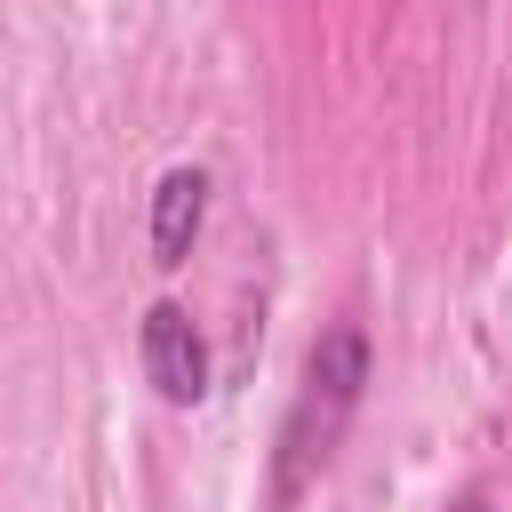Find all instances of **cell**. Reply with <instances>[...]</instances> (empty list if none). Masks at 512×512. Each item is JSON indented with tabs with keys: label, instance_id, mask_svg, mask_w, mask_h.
Wrapping results in <instances>:
<instances>
[{
	"label": "cell",
	"instance_id": "obj_1",
	"mask_svg": "<svg viewBox=\"0 0 512 512\" xmlns=\"http://www.w3.org/2000/svg\"><path fill=\"white\" fill-rule=\"evenodd\" d=\"M360 384H368V344H360V328H328V336L312 344L304 392H296V408H288V424H280V472H272V496H280V504H296V496L312 488V472L336 456V432H344V416L360 408Z\"/></svg>",
	"mask_w": 512,
	"mask_h": 512
},
{
	"label": "cell",
	"instance_id": "obj_2",
	"mask_svg": "<svg viewBox=\"0 0 512 512\" xmlns=\"http://www.w3.org/2000/svg\"><path fill=\"white\" fill-rule=\"evenodd\" d=\"M144 376H152V392L168 408H192L208 392V344H200L184 304H152L144 312Z\"/></svg>",
	"mask_w": 512,
	"mask_h": 512
},
{
	"label": "cell",
	"instance_id": "obj_3",
	"mask_svg": "<svg viewBox=\"0 0 512 512\" xmlns=\"http://www.w3.org/2000/svg\"><path fill=\"white\" fill-rule=\"evenodd\" d=\"M200 224H208V176H200V168H168L160 192H152V264L176 272V264L192 256Z\"/></svg>",
	"mask_w": 512,
	"mask_h": 512
},
{
	"label": "cell",
	"instance_id": "obj_4",
	"mask_svg": "<svg viewBox=\"0 0 512 512\" xmlns=\"http://www.w3.org/2000/svg\"><path fill=\"white\" fill-rule=\"evenodd\" d=\"M456 512H488V504H480V496H464V504H456Z\"/></svg>",
	"mask_w": 512,
	"mask_h": 512
}]
</instances>
